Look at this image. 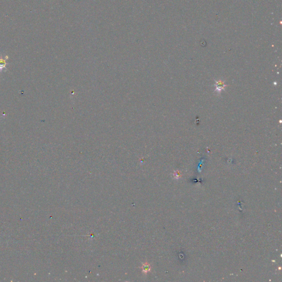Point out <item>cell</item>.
<instances>
[{
  "mask_svg": "<svg viewBox=\"0 0 282 282\" xmlns=\"http://www.w3.org/2000/svg\"><path fill=\"white\" fill-rule=\"evenodd\" d=\"M7 63L5 59H4L2 56L0 57V72L2 71L4 69L6 68V65H7Z\"/></svg>",
  "mask_w": 282,
  "mask_h": 282,
  "instance_id": "6da1fadb",
  "label": "cell"
},
{
  "mask_svg": "<svg viewBox=\"0 0 282 282\" xmlns=\"http://www.w3.org/2000/svg\"><path fill=\"white\" fill-rule=\"evenodd\" d=\"M217 90H223L225 87V86L224 84V83L223 82L220 81L217 82Z\"/></svg>",
  "mask_w": 282,
  "mask_h": 282,
  "instance_id": "7a4b0ae2",
  "label": "cell"
},
{
  "mask_svg": "<svg viewBox=\"0 0 282 282\" xmlns=\"http://www.w3.org/2000/svg\"><path fill=\"white\" fill-rule=\"evenodd\" d=\"M151 269V266L148 264H144L142 266V270H143V272L146 273L147 272L149 271Z\"/></svg>",
  "mask_w": 282,
  "mask_h": 282,
  "instance_id": "3957f363",
  "label": "cell"
}]
</instances>
